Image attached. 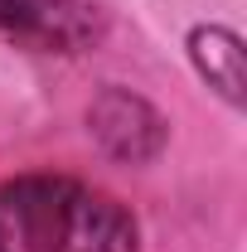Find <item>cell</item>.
Returning <instances> with one entry per match:
<instances>
[{
    "label": "cell",
    "mask_w": 247,
    "mask_h": 252,
    "mask_svg": "<svg viewBox=\"0 0 247 252\" xmlns=\"http://www.w3.org/2000/svg\"><path fill=\"white\" fill-rule=\"evenodd\" d=\"M0 252H141L117 194L59 170L0 180Z\"/></svg>",
    "instance_id": "6da1fadb"
},
{
    "label": "cell",
    "mask_w": 247,
    "mask_h": 252,
    "mask_svg": "<svg viewBox=\"0 0 247 252\" xmlns=\"http://www.w3.org/2000/svg\"><path fill=\"white\" fill-rule=\"evenodd\" d=\"M107 39V15L93 0H0V44L25 54L78 59Z\"/></svg>",
    "instance_id": "7a4b0ae2"
},
{
    "label": "cell",
    "mask_w": 247,
    "mask_h": 252,
    "mask_svg": "<svg viewBox=\"0 0 247 252\" xmlns=\"http://www.w3.org/2000/svg\"><path fill=\"white\" fill-rule=\"evenodd\" d=\"M189 63L228 107H243V39L223 25L189 30Z\"/></svg>",
    "instance_id": "277c9868"
},
{
    "label": "cell",
    "mask_w": 247,
    "mask_h": 252,
    "mask_svg": "<svg viewBox=\"0 0 247 252\" xmlns=\"http://www.w3.org/2000/svg\"><path fill=\"white\" fill-rule=\"evenodd\" d=\"M88 136L117 165H151L165 151V117L131 88H102L88 107Z\"/></svg>",
    "instance_id": "3957f363"
}]
</instances>
